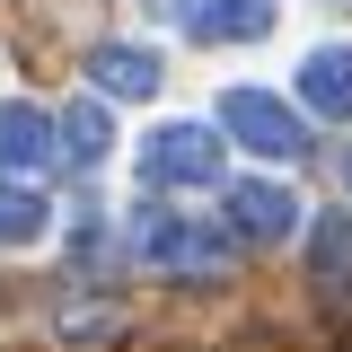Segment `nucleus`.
<instances>
[{"label": "nucleus", "instance_id": "9d476101", "mask_svg": "<svg viewBox=\"0 0 352 352\" xmlns=\"http://www.w3.org/2000/svg\"><path fill=\"white\" fill-rule=\"evenodd\" d=\"M106 141H115V132H106V106H88V97L53 124V150H62V159H80V168H97V159H106Z\"/></svg>", "mask_w": 352, "mask_h": 352}, {"label": "nucleus", "instance_id": "ddd939ff", "mask_svg": "<svg viewBox=\"0 0 352 352\" xmlns=\"http://www.w3.org/2000/svg\"><path fill=\"white\" fill-rule=\"evenodd\" d=\"M335 9H352V0H335Z\"/></svg>", "mask_w": 352, "mask_h": 352}, {"label": "nucleus", "instance_id": "423d86ee", "mask_svg": "<svg viewBox=\"0 0 352 352\" xmlns=\"http://www.w3.org/2000/svg\"><path fill=\"white\" fill-rule=\"evenodd\" d=\"M273 0H185V27L203 44H256V36H273Z\"/></svg>", "mask_w": 352, "mask_h": 352}, {"label": "nucleus", "instance_id": "f257e3e1", "mask_svg": "<svg viewBox=\"0 0 352 352\" xmlns=\"http://www.w3.org/2000/svg\"><path fill=\"white\" fill-rule=\"evenodd\" d=\"M132 256L159 264V273H185V282H212L229 264V229H203L185 212H141L132 220Z\"/></svg>", "mask_w": 352, "mask_h": 352}, {"label": "nucleus", "instance_id": "6e6552de", "mask_svg": "<svg viewBox=\"0 0 352 352\" xmlns=\"http://www.w3.org/2000/svg\"><path fill=\"white\" fill-rule=\"evenodd\" d=\"M44 159H53V115L44 106H0V168L36 176Z\"/></svg>", "mask_w": 352, "mask_h": 352}, {"label": "nucleus", "instance_id": "9b49d317", "mask_svg": "<svg viewBox=\"0 0 352 352\" xmlns=\"http://www.w3.org/2000/svg\"><path fill=\"white\" fill-rule=\"evenodd\" d=\"M308 256H317V273H326V282H335V273H352V212H326V220H317Z\"/></svg>", "mask_w": 352, "mask_h": 352}, {"label": "nucleus", "instance_id": "7ed1b4c3", "mask_svg": "<svg viewBox=\"0 0 352 352\" xmlns=\"http://www.w3.org/2000/svg\"><path fill=\"white\" fill-rule=\"evenodd\" d=\"M220 150L203 124H159L150 141H141V185L150 194H176V185H220Z\"/></svg>", "mask_w": 352, "mask_h": 352}, {"label": "nucleus", "instance_id": "20e7f679", "mask_svg": "<svg viewBox=\"0 0 352 352\" xmlns=\"http://www.w3.org/2000/svg\"><path fill=\"white\" fill-rule=\"evenodd\" d=\"M229 229L238 238H291L300 229V194H282V185H264V176H247V185H229Z\"/></svg>", "mask_w": 352, "mask_h": 352}, {"label": "nucleus", "instance_id": "f03ea898", "mask_svg": "<svg viewBox=\"0 0 352 352\" xmlns=\"http://www.w3.org/2000/svg\"><path fill=\"white\" fill-rule=\"evenodd\" d=\"M220 132L238 141V150H256V159H308V124L300 106H282V97H264V88H229L220 97Z\"/></svg>", "mask_w": 352, "mask_h": 352}, {"label": "nucleus", "instance_id": "1a4fd4ad", "mask_svg": "<svg viewBox=\"0 0 352 352\" xmlns=\"http://www.w3.org/2000/svg\"><path fill=\"white\" fill-rule=\"evenodd\" d=\"M44 229H53V203H44L36 185H18V176H0V247H36Z\"/></svg>", "mask_w": 352, "mask_h": 352}, {"label": "nucleus", "instance_id": "f8f14e48", "mask_svg": "<svg viewBox=\"0 0 352 352\" xmlns=\"http://www.w3.org/2000/svg\"><path fill=\"white\" fill-rule=\"evenodd\" d=\"M344 194H352V150H344Z\"/></svg>", "mask_w": 352, "mask_h": 352}, {"label": "nucleus", "instance_id": "0eeeda50", "mask_svg": "<svg viewBox=\"0 0 352 352\" xmlns=\"http://www.w3.org/2000/svg\"><path fill=\"white\" fill-rule=\"evenodd\" d=\"M88 80L106 88V97H159V53L150 44H88Z\"/></svg>", "mask_w": 352, "mask_h": 352}, {"label": "nucleus", "instance_id": "39448f33", "mask_svg": "<svg viewBox=\"0 0 352 352\" xmlns=\"http://www.w3.org/2000/svg\"><path fill=\"white\" fill-rule=\"evenodd\" d=\"M300 106L326 124H352V44H317L300 62Z\"/></svg>", "mask_w": 352, "mask_h": 352}]
</instances>
